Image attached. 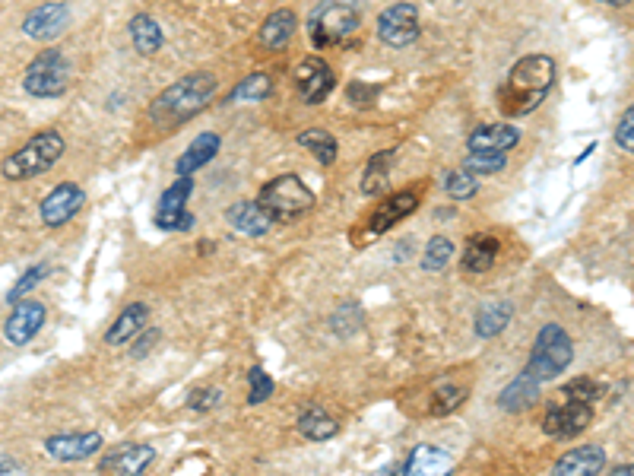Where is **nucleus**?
Segmentation results:
<instances>
[{"instance_id":"obj_39","label":"nucleus","mask_w":634,"mask_h":476,"mask_svg":"<svg viewBox=\"0 0 634 476\" xmlns=\"http://www.w3.org/2000/svg\"><path fill=\"white\" fill-rule=\"evenodd\" d=\"M248 388H251V394H248V404H264V400H270V394H273V378L260 369V365H254V369L248 372Z\"/></svg>"},{"instance_id":"obj_20","label":"nucleus","mask_w":634,"mask_h":476,"mask_svg":"<svg viewBox=\"0 0 634 476\" xmlns=\"http://www.w3.org/2000/svg\"><path fill=\"white\" fill-rule=\"evenodd\" d=\"M226 219L235 232L248 235V238H264L273 229L270 213L260 207L257 200H235V204L226 210Z\"/></svg>"},{"instance_id":"obj_7","label":"nucleus","mask_w":634,"mask_h":476,"mask_svg":"<svg viewBox=\"0 0 634 476\" xmlns=\"http://www.w3.org/2000/svg\"><path fill=\"white\" fill-rule=\"evenodd\" d=\"M67 83H70V64L54 48L35 54L23 73V89L35 99H58L67 93Z\"/></svg>"},{"instance_id":"obj_36","label":"nucleus","mask_w":634,"mask_h":476,"mask_svg":"<svg viewBox=\"0 0 634 476\" xmlns=\"http://www.w3.org/2000/svg\"><path fill=\"white\" fill-rule=\"evenodd\" d=\"M444 191H447V197H451V200H470V197H476V191H479L476 175L466 172V169L447 172V178H444Z\"/></svg>"},{"instance_id":"obj_45","label":"nucleus","mask_w":634,"mask_h":476,"mask_svg":"<svg viewBox=\"0 0 634 476\" xmlns=\"http://www.w3.org/2000/svg\"><path fill=\"white\" fill-rule=\"evenodd\" d=\"M140 340H143V346H140V343L134 346V356H137V359H140V356H146V350H149V346H156V340H159V331H146Z\"/></svg>"},{"instance_id":"obj_3","label":"nucleus","mask_w":634,"mask_h":476,"mask_svg":"<svg viewBox=\"0 0 634 476\" xmlns=\"http://www.w3.org/2000/svg\"><path fill=\"white\" fill-rule=\"evenodd\" d=\"M61 156H64V137L58 131H39L26 146H20L13 156L4 159L0 172H4L7 181H26L54 169Z\"/></svg>"},{"instance_id":"obj_22","label":"nucleus","mask_w":634,"mask_h":476,"mask_svg":"<svg viewBox=\"0 0 634 476\" xmlns=\"http://www.w3.org/2000/svg\"><path fill=\"white\" fill-rule=\"evenodd\" d=\"M295 26H298L295 10L279 7V10H273V13L267 16L264 23H260V29H257V42L264 45L267 51H283V48L292 42Z\"/></svg>"},{"instance_id":"obj_27","label":"nucleus","mask_w":634,"mask_h":476,"mask_svg":"<svg viewBox=\"0 0 634 476\" xmlns=\"http://www.w3.org/2000/svg\"><path fill=\"white\" fill-rule=\"evenodd\" d=\"M514 318V305L511 302H489V305H482L476 311V321H473V331L479 340H492L498 337L505 327L511 324Z\"/></svg>"},{"instance_id":"obj_15","label":"nucleus","mask_w":634,"mask_h":476,"mask_svg":"<svg viewBox=\"0 0 634 476\" xmlns=\"http://www.w3.org/2000/svg\"><path fill=\"white\" fill-rule=\"evenodd\" d=\"M42 327H45V305L39 299H23L13 305L10 318L4 324V337L10 346H26Z\"/></svg>"},{"instance_id":"obj_16","label":"nucleus","mask_w":634,"mask_h":476,"mask_svg":"<svg viewBox=\"0 0 634 476\" xmlns=\"http://www.w3.org/2000/svg\"><path fill=\"white\" fill-rule=\"evenodd\" d=\"M70 23L67 4H42L23 20V35L32 42H54Z\"/></svg>"},{"instance_id":"obj_29","label":"nucleus","mask_w":634,"mask_h":476,"mask_svg":"<svg viewBox=\"0 0 634 476\" xmlns=\"http://www.w3.org/2000/svg\"><path fill=\"white\" fill-rule=\"evenodd\" d=\"M390 166H394V150L375 153L368 159V169L362 175V194L365 197H378L390 188Z\"/></svg>"},{"instance_id":"obj_19","label":"nucleus","mask_w":634,"mask_h":476,"mask_svg":"<svg viewBox=\"0 0 634 476\" xmlns=\"http://www.w3.org/2000/svg\"><path fill=\"white\" fill-rule=\"evenodd\" d=\"M520 143V131L514 124H482L466 137L470 153H508Z\"/></svg>"},{"instance_id":"obj_40","label":"nucleus","mask_w":634,"mask_h":476,"mask_svg":"<svg viewBox=\"0 0 634 476\" xmlns=\"http://www.w3.org/2000/svg\"><path fill=\"white\" fill-rule=\"evenodd\" d=\"M600 394H603V388L593 378H574L571 384H565V388H562V397L584 400V404H596V400H600Z\"/></svg>"},{"instance_id":"obj_11","label":"nucleus","mask_w":634,"mask_h":476,"mask_svg":"<svg viewBox=\"0 0 634 476\" xmlns=\"http://www.w3.org/2000/svg\"><path fill=\"white\" fill-rule=\"evenodd\" d=\"M194 191V178L184 175L172 188H165L156 207V226L165 232H188L194 226V216L188 213V197Z\"/></svg>"},{"instance_id":"obj_12","label":"nucleus","mask_w":634,"mask_h":476,"mask_svg":"<svg viewBox=\"0 0 634 476\" xmlns=\"http://www.w3.org/2000/svg\"><path fill=\"white\" fill-rule=\"evenodd\" d=\"M593 423V404L584 400L562 397L558 404H552L543 416V432L552 438H577L587 426Z\"/></svg>"},{"instance_id":"obj_37","label":"nucleus","mask_w":634,"mask_h":476,"mask_svg":"<svg viewBox=\"0 0 634 476\" xmlns=\"http://www.w3.org/2000/svg\"><path fill=\"white\" fill-rule=\"evenodd\" d=\"M508 166V153H466L463 169L473 175H495Z\"/></svg>"},{"instance_id":"obj_4","label":"nucleus","mask_w":634,"mask_h":476,"mask_svg":"<svg viewBox=\"0 0 634 476\" xmlns=\"http://www.w3.org/2000/svg\"><path fill=\"white\" fill-rule=\"evenodd\" d=\"M314 200V191L298 175H276L260 188L257 204L270 213L273 223H292L314 210Z\"/></svg>"},{"instance_id":"obj_23","label":"nucleus","mask_w":634,"mask_h":476,"mask_svg":"<svg viewBox=\"0 0 634 476\" xmlns=\"http://www.w3.org/2000/svg\"><path fill=\"white\" fill-rule=\"evenodd\" d=\"M543 384H539L536 378H530L527 372H520L514 381L505 384V391L498 394V407L501 410H508V413H527L530 407L539 404V391Z\"/></svg>"},{"instance_id":"obj_25","label":"nucleus","mask_w":634,"mask_h":476,"mask_svg":"<svg viewBox=\"0 0 634 476\" xmlns=\"http://www.w3.org/2000/svg\"><path fill=\"white\" fill-rule=\"evenodd\" d=\"M146 318H149V308L143 302L127 305L121 315L115 318V324L105 331V343L108 346H127L130 340H137L143 334V327H146Z\"/></svg>"},{"instance_id":"obj_30","label":"nucleus","mask_w":634,"mask_h":476,"mask_svg":"<svg viewBox=\"0 0 634 476\" xmlns=\"http://www.w3.org/2000/svg\"><path fill=\"white\" fill-rule=\"evenodd\" d=\"M295 140H298V146H305L311 156H317L321 166H333V162H337V153H340L337 137L324 131V127H308V131H302Z\"/></svg>"},{"instance_id":"obj_32","label":"nucleus","mask_w":634,"mask_h":476,"mask_svg":"<svg viewBox=\"0 0 634 476\" xmlns=\"http://www.w3.org/2000/svg\"><path fill=\"white\" fill-rule=\"evenodd\" d=\"M466 388H460V384H441V388L432 391V400H428V416L432 419H441V416H451L463 400H466Z\"/></svg>"},{"instance_id":"obj_6","label":"nucleus","mask_w":634,"mask_h":476,"mask_svg":"<svg viewBox=\"0 0 634 476\" xmlns=\"http://www.w3.org/2000/svg\"><path fill=\"white\" fill-rule=\"evenodd\" d=\"M362 16L352 4H343V0H330V4H321L308 20V39L314 48H330L340 45L343 39H349L352 32L359 29Z\"/></svg>"},{"instance_id":"obj_33","label":"nucleus","mask_w":634,"mask_h":476,"mask_svg":"<svg viewBox=\"0 0 634 476\" xmlns=\"http://www.w3.org/2000/svg\"><path fill=\"white\" fill-rule=\"evenodd\" d=\"M454 258V242L447 235H432L428 238V245H425V254H422V270L428 273H438L444 270L447 264H451Z\"/></svg>"},{"instance_id":"obj_31","label":"nucleus","mask_w":634,"mask_h":476,"mask_svg":"<svg viewBox=\"0 0 634 476\" xmlns=\"http://www.w3.org/2000/svg\"><path fill=\"white\" fill-rule=\"evenodd\" d=\"M298 432H302L308 442H327L340 432V423L324 410H305L298 416Z\"/></svg>"},{"instance_id":"obj_5","label":"nucleus","mask_w":634,"mask_h":476,"mask_svg":"<svg viewBox=\"0 0 634 476\" xmlns=\"http://www.w3.org/2000/svg\"><path fill=\"white\" fill-rule=\"evenodd\" d=\"M574 359V343L571 337L565 334V327L558 324H546L543 331H539L533 350H530V359H527V375L536 378L539 384H546L552 378L562 375L568 365Z\"/></svg>"},{"instance_id":"obj_1","label":"nucleus","mask_w":634,"mask_h":476,"mask_svg":"<svg viewBox=\"0 0 634 476\" xmlns=\"http://www.w3.org/2000/svg\"><path fill=\"white\" fill-rule=\"evenodd\" d=\"M552 86H555V61L549 54H527V58H520L511 67L505 86L498 89V108L508 118H527L546 102Z\"/></svg>"},{"instance_id":"obj_46","label":"nucleus","mask_w":634,"mask_h":476,"mask_svg":"<svg viewBox=\"0 0 634 476\" xmlns=\"http://www.w3.org/2000/svg\"><path fill=\"white\" fill-rule=\"evenodd\" d=\"M609 476H634V464H625V467H615Z\"/></svg>"},{"instance_id":"obj_9","label":"nucleus","mask_w":634,"mask_h":476,"mask_svg":"<svg viewBox=\"0 0 634 476\" xmlns=\"http://www.w3.org/2000/svg\"><path fill=\"white\" fill-rule=\"evenodd\" d=\"M419 10L413 4H406V0H400V4H390L387 10H381L378 16V39L390 48H406L413 45L419 39Z\"/></svg>"},{"instance_id":"obj_47","label":"nucleus","mask_w":634,"mask_h":476,"mask_svg":"<svg viewBox=\"0 0 634 476\" xmlns=\"http://www.w3.org/2000/svg\"><path fill=\"white\" fill-rule=\"evenodd\" d=\"M378 476H403V467H384Z\"/></svg>"},{"instance_id":"obj_18","label":"nucleus","mask_w":634,"mask_h":476,"mask_svg":"<svg viewBox=\"0 0 634 476\" xmlns=\"http://www.w3.org/2000/svg\"><path fill=\"white\" fill-rule=\"evenodd\" d=\"M606 467V451L600 445H577L562 454L552 467V476H596Z\"/></svg>"},{"instance_id":"obj_43","label":"nucleus","mask_w":634,"mask_h":476,"mask_svg":"<svg viewBox=\"0 0 634 476\" xmlns=\"http://www.w3.org/2000/svg\"><path fill=\"white\" fill-rule=\"evenodd\" d=\"M378 96V86H365V83H349L346 86V99L352 105H368V102H375Z\"/></svg>"},{"instance_id":"obj_28","label":"nucleus","mask_w":634,"mask_h":476,"mask_svg":"<svg viewBox=\"0 0 634 476\" xmlns=\"http://www.w3.org/2000/svg\"><path fill=\"white\" fill-rule=\"evenodd\" d=\"M127 32H130V45H134V51L143 54V58H149V54H156V51L162 48V42H165V35H162L159 23H156L149 13H137L134 20H130Z\"/></svg>"},{"instance_id":"obj_17","label":"nucleus","mask_w":634,"mask_h":476,"mask_svg":"<svg viewBox=\"0 0 634 476\" xmlns=\"http://www.w3.org/2000/svg\"><path fill=\"white\" fill-rule=\"evenodd\" d=\"M45 451L54 461H86L96 451H102V435L99 432H67V435H51L45 442Z\"/></svg>"},{"instance_id":"obj_2","label":"nucleus","mask_w":634,"mask_h":476,"mask_svg":"<svg viewBox=\"0 0 634 476\" xmlns=\"http://www.w3.org/2000/svg\"><path fill=\"white\" fill-rule=\"evenodd\" d=\"M216 86H219V80L210 70L188 73V77L165 86L162 93L149 102V108H146L149 121L156 127H175V124L191 121L194 115H200L203 108L210 105V99L216 96Z\"/></svg>"},{"instance_id":"obj_44","label":"nucleus","mask_w":634,"mask_h":476,"mask_svg":"<svg viewBox=\"0 0 634 476\" xmlns=\"http://www.w3.org/2000/svg\"><path fill=\"white\" fill-rule=\"evenodd\" d=\"M0 476H29V473L20 461H16V457L0 454Z\"/></svg>"},{"instance_id":"obj_10","label":"nucleus","mask_w":634,"mask_h":476,"mask_svg":"<svg viewBox=\"0 0 634 476\" xmlns=\"http://www.w3.org/2000/svg\"><path fill=\"white\" fill-rule=\"evenodd\" d=\"M422 204V185H409L397 194L384 197L381 204L375 207V213H371V223H368V242H375L378 235L390 232L397 223H403V219L409 213H416V207Z\"/></svg>"},{"instance_id":"obj_35","label":"nucleus","mask_w":634,"mask_h":476,"mask_svg":"<svg viewBox=\"0 0 634 476\" xmlns=\"http://www.w3.org/2000/svg\"><path fill=\"white\" fill-rule=\"evenodd\" d=\"M362 324H365V318H362V308H359L356 302L343 305V308L337 311V315L330 318V327H333V334H337V337H352V334H359Z\"/></svg>"},{"instance_id":"obj_49","label":"nucleus","mask_w":634,"mask_h":476,"mask_svg":"<svg viewBox=\"0 0 634 476\" xmlns=\"http://www.w3.org/2000/svg\"><path fill=\"white\" fill-rule=\"evenodd\" d=\"M600 4H609V7H625V4H631V0H600Z\"/></svg>"},{"instance_id":"obj_42","label":"nucleus","mask_w":634,"mask_h":476,"mask_svg":"<svg viewBox=\"0 0 634 476\" xmlns=\"http://www.w3.org/2000/svg\"><path fill=\"white\" fill-rule=\"evenodd\" d=\"M615 143H619L625 153H634V105L622 115L619 127H615Z\"/></svg>"},{"instance_id":"obj_26","label":"nucleus","mask_w":634,"mask_h":476,"mask_svg":"<svg viewBox=\"0 0 634 476\" xmlns=\"http://www.w3.org/2000/svg\"><path fill=\"white\" fill-rule=\"evenodd\" d=\"M495 258H498V238L492 232H476V235H470V242L463 248V270L486 273V270H492Z\"/></svg>"},{"instance_id":"obj_41","label":"nucleus","mask_w":634,"mask_h":476,"mask_svg":"<svg viewBox=\"0 0 634 476\" xmlns=\"http://www.w3.org/2000/svg\"><path fill=\"white\" fill-rule=\"evenodd\" d=\"M222 400V391L219 388H197L191 397H188V407L197 410V413H210L216 404Z\"/></svg>"},{"instance_id":"obj_38","label":"nucleus","mask_w":634,"mask_h":476,"mask_svg":"<svg viewBox=\"0 0 634 476\" xmlns=\"http://www.w3.org/2000/svg\"><path fill=\"white\" fill-rule=\"evenodd\" d=\"M48 273H51L48 267H29V270L23 273V277L13 283V289L7 292V302H10V305H13V302H23V299L29 296V292L48 277Z\"/></svg>"},{"instance_id":"obj_13","label":"nucleus","mask_w":634,"mask_h":476,"mask_svg":"<svg viewBox=\"0 0 634 476\" xmlns=\"http://www.w3.org/2000/svg\"><path fill=\"white\" fill-rule=\"evenodd\" d=\"M86 204V191L77 185V181H61V185H54L45 200L39 204V216L48 229H58L64 223H70L73 216H77Z\"/></svg>"},{"instance_id":"obj_14","label":"nucleus","mask_w":634,"mask_h":476,"mask_svg":"<svg viewBox=\"0 0 634 476\" xmlns=\"http://www.w3.org/2000/svg\"><path fill=\"white\" fill-rule=\"evenodd\" d=\"M153 461H156V448L153 445L124 442V445H118L115 451H108L102 457L99 473L102 476H143Z\"/></svg>"},{"instance_id":"obj_48","label":"nucleus","mask_w":634,"mask_h":476,"mask_svg":"<svg viewBox=\"0 0 634 476\" xmlns=\"http://www.w3.org/2000/svg\"><path fill=\"white\" fill-rule=\"evenodd\" d=\"M593 150H596V143H590V146H587V150H584L581 156H577V159H574V166H581V162H584V159H587V156H590Z\"/></svg>"},{"instance_id":"obj_24","label":"nucleus","mask_w":634,"mask_h":476,"mask_svg":"<svg viewBox=\"0 0 634 476\" xmlns=\"http://www.w3.org/2000/svg\"><path fill=\"white\" fill-rule=\"evenodd\" d=\"M219 150H222V137H219V134L207 131V134L194 137L188 150H184V153L178 156V162H175L178 178L194 175L197 169H203V166H207V162H213V159H216V153H219Z\"/></svg>"},{"instance_id":"obj_8","label":"nucleus","mask_w":634,"mask_h":476,"mask_svg":"<svg viewBox=\"0 0 634 476\" xmlns=\"http://www.w3.org/2000/svg\"><path fill=\"white\" fill-rule=\"evenodd\" d=\"M292 80H295L298 99H302L305 105H321L333 93V86H337L330 64L324 58H314V54H308V58H302L295 64Z\"/></svg>"},{"instance_id":"obj_21","label":"nucleus","mask_w":634,"mask_h":476,"mask_svg":"<svg viewBox=\"0 0 634 476\" xmlns=\"http://www.w3.org/2000/svg\"><path fill=\"white\" fill-rule=\"evenodd\" d=\"M451 473H454V457L435 445L413 448L403 464V476H451Z\"/></svg>"},{"instance_id":"obj_34","label":"nucleus","mask_w":634,"mask_h":476,"mask_svg":"<svg viewBox=\"0 0 634 476\" xmlns=\"http://www.w3.org/2000/svg\"><path fill=\"white\" fill-rule=\"evenodd\" d=\"M270 93H273L270 73H251V77H245L232 89V102H260V99H267Z\"/></svg>"}]
</instances>
